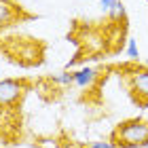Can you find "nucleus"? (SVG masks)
<instances>
[{"label":"nucleus","mask_w":148,"mask_h":148,"mask_svg":"<svg viewBox=\"0 0 148 148\" xmlns=\"http://www.w3.org/2000/svg\"><path fill=\"white\" fill-rule=\"evenodd\" d=\"M110 140L119 148H146L148 146V121L146 119L123 121L112 131Z\"/></svg>","instance_id":"f257e3e1"},{"label":"nucleus","mask_w":148,"mask_h":148,"mask_svg":"<svg viewBox=\"0 0 148 148\" xmlns=\"http://www.w3.org/2000/svg\"><path fill=\"white\" fill-rule=\"evenodd\" d=\"M127 87L140 106H148V68H133L127 72Z\"/></svg>","instance_id":"f03ea898"},{"label":"nucleus","mask_w":148,"mask_h":148,"mask_svg":"<svg viewBox=\"0 0 148 148\" xmlns=\"http://www.w3.org/2000/svg\"><path fill=\"white\" fill-rule=\"evenodd\" d=\"M25 80L19 78H0V108L13 106L25 91Z\"/></svg>","instance_id":"7ed1b4c3"},{"label":"nucleus","mask_w":148,"mask_h":148,"mask_svg":"<svg viewBox=\"0 0 148 148\" xmlns=\"http://www.w3.org/2000/svg\"><path fill=\"white\" fill-rule=\"evenodd\" d=\"M17 17H21V9L11 0H0V30L13 25V21H17Z\"/></svg>","instance_id":"20e7f679"},{"label":"nucleus","mask_w":148,"mask_h":148,"mask_svg":"<svg viewBox=\"0 0 148 148\" xmlns=\"http://www.w3.org/2000/svg\"><path fill=\"white\" fill-rule=\"evenodd\" d=\"M99 72L89 68V66H85V68H80L76 72H72V78H74V85L78 87V89H89V87H93V83L97 80Z\"/></svg>","instance_id":"39448f33"},{"label":"nucleus","mask_w":148,"mask_h":148,"mask_svg":"<svg viewBox=\"0 0 148 148\" xmlns=\"http://www.w3.org/2000/svg\"><path fill=\"white\" fill-rule=\"evenodd\" d=\"M99 9L110 17H125V6L121 0H99Z\"/></svg>","instance_id":"423d86ee"},{"label":"nucleus","mask_w":148,"mask_h":148,"mask_svg":"<svg viewBox=\"0 0 148 148\" xmlns=\"http://www.w3.org/2000/svg\"><path fill=\"white\" fill-rule=\"evenodd\" d=\"M125 53L131 62H138L140 59V49H138V42L136 38H127V47H125Z\"/></svg>","instance_id":"0eeeda50"},{"label":"nucleus","mask_w":148,"mask_h":148,"mask_svg":"<svg viewBox=\"0 0 148 148\" xmlns=\"http://www.w3.org/2000/svg\"><path fill=\"white\" fill-rule=\"evenodd\" d=\"M55 83H57V85H74L72 72H62L59 76H55Z\"/></svg>","instance_id":"6e6552de"},{"label":"nucleus","mask_w":148,"mask_h":148,"mask_svg":"<svg viewBox=\"0 0 148 148\" xmlns=\"http://www.w3.org/2000/svg\"><path fill=\"white\" fill-rule=\"evenodd\" d=\"M89 148H119V146L114 144L112 140H106V142H91Z\"/></svg>","instance_id":"1a4fd4ad"},{"label":"nucleus","mask_w":148,"mask_h":148,"mask_svg":"<svg viewBox=\"0 0 148 148\" xmlns=\"http://www.w3.org/2000/svg\"><path fill=\"white\" fill-rule=\"evenodd\" d=\"M59 148H78V144H74V142H64Z\"/></svg>","instance_id":"9d476101"},{"label":"nucleus","mask_w":148,"mask_h":148,"mask_svg":"<svg viewBox=\"0 0 148 148\" xmlns=\"http://www.w3.org/2000/svg\"><path fill=\"white\" fill-rule=\"evenodd\" d=\"M0 78H2V70H0Z\"/></svg>","instance_id":"9b49d317"},{"label":"nucleus","mask_w":148,"mask_h":148,"mask_svg":"<svg viewBox=\"0 0 148 148\" xmlns=\"http://www.w3.org/2000/svg\"><path fill=\"white\" fill-rule=\"evenodd\" d=\"M146 2H148V0H146Z\"/></svg>","instance_id":"f8f14e48"}]
</instances>
